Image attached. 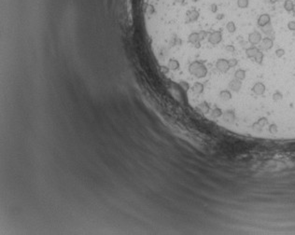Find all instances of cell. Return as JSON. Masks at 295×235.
Segmentation results:
<instances>
[{"mask_svg":"<svg viewBox=\"0 0 295 235\" xmlns=\"http://www.w3.org/2000/svg\"><path fill=\"white\" fill-rule=\"evenodd\" d=\"M237 6L240 9H246L249 6V0H237Z\"/></svg>","mask_w":295,"mask_h":235,"instance_id":"2e32d148","label":"cell"},{"mask_svg":"<svg viewBox=\"0 0 295 235\" xmlns=\"http://www.w3.org/2000/svg\"><path fill=\"white\" fill-rule=\"evenodd\" d=\"M219 97L222 101H225V102H226V101L231 100L232 97H233V96H232V93H231L230 91H228V90H222V91H220V92H219Z\"/></svg>","mask_w":295,"mask_h":235,"instance_id":"9c48e42d","label":"cell"},{"mask_svg":"<svg viewBox=\"0 0 295 235\" xmlns=\"http://www.w3.org/2000/svg\"><path fill=\"white\" fill-rule=\"evenodd\" d=\"M265 90H266L265 85L262 82H257L253 85V87H252V92H253L255 94L258 95V96L262 95L263 93L265 92Z\"/></svg>","mask_w":295,"mask_h":235,"instance_id":"277c9868","label":"cell"},{"mask_svg":"<svg viewBox=\"0 0 295 235\" xmlns=\"http://www.w3.org/2000/svg\"><path fill=\"white\" fill-rule=\"evenodd\" d=\"M261 42H262V48L263 50H266L272 49L273 46H274V40L269 38H267V36L264 38H262Z\"/></svg>","mask_w":295,"mask_h":235,"instance_id":"52a82bcc","label":"cell"},{"mask_svg":"<svg viewBox=\"0 0 295 235\" xmlns=\"http://www.w3.org/2000/svg\"><path fill=\"white\" fill-rule=\"evenodd\" d=\"M284 8H285L287 11H292V9L294 8V4L291 0H286L285 3H284Z\"/></svg>","mask_w":295,"mask_h":235,"instance_id":"5bb4252c","label":"cell"},{"mask_svg":"<svg viewBox=\"0 0 295 235\" xmlns=\"http://www.w3.org/2000/svg\"><path fill=\"white\" fill-rule=\"evenodd\" d=\"M221 39H222V34H221V31H212L210 32L207 35V41L209 44L211 45H218L220 43Z\"/></svg>","mask_w":295,"mask_h":235,"instance_id":"6da1fadb","label":"cell"},{"mask_svg":"<svg viewBox=\"0 0 295 235\" xmlns=\"http://www.w3.org/2000/svg\"><path fill=\"white\" fill-rule=\"evenodd\" d=\"M262 39V35L260 32H258V31H254V32H252L249 35V42L252 46H255L257 44L261 43Z\"/></svg>","mask_w":295,"mask_h":235,"instance_id":"3957f363","label":"cell"},{"mask_svg":"<svg viewBox=\"0 0 295 235\" xmlns=\"http://www.w3.org/2000/svg\"><path fill=\"white\" fill-rule=\"evenodd\" d=\"M234 50L235 49H234V47L233 45H227L225 47V50L227 52H229V53H233V52L234 51Z\"/></svg>","mask_w":295,"mask_h":235,"instance_id":"d6986e66","label":"cell"},{"mask_svg":"<svg viewBox=\"0 0 295 235\" xmlns=\"http://www.w3.org/2000/svg\"><path fill=\"white\" fill-rule=\"evenodd\" d=\"M288 28H289V30H291V31H295V22L294 21L289 22L288 23Z\"/></svg>","mask_w":295,"mask_h":235,"instance_id":"ffe728a7","label":"cell"},{"mask_svg":"<svg viewBox=\"0 0 295 235\" xmlns=\"http://www.w3.org/2000/svg\"><path fill=\"white\" fill-rule=\"evenodd\" d=\"M276 55L277 58H282V57L285 55V50L284 49H277L276 50Z\"/></svg>","mask_w":295,"mask_h":235,"instance_id":"ac0fdd59","label":"cell"},{"mask_svg":"<svg viewBox=\"0 0 295 235\" xmlns=\"http://www.w3.org/2000/svg\"><path fill=\"white\" fill-rule=\"evenodd\" d=\"M271 21V18L268 14H262L261 16L258 19V25L260 27H262V26L266 25L267 23H269Z\"/></svg>","mask_w":295,"mask_h":235,"instance_id":"ba28073f","label":"cell"},{"mask_svg":"<svg viewBox=\"0 0 295 235\" xmlns=\"http://www.w3.org/2000/svg\"><path fill=\"white\" fill-rule=\"evenodd\" d=\"M260 50L255 46H251L249 48H247L246 50V54L247 56V58H254V56L257 54V52Z\"/></svg>","mask_w":295,"mask_h":235,"instance_id":"30bf717a","label":"cell"},{"mask_svg":"<svg viewBox=\"0 0 295 235\" xmlns=\"http://www.w3.org/2000/svg\"><path fill=\"white\" fill-rule=\"evenodd\" d=\"M255 62H257V64H259V65H262V61H263V52L259 50L257 52V54L254 56V58Z\"/></svg>","mask_w":295,"mask_h":235,"instance_id":"4fadbf2b","label":"cell"},{"mask_svg":"<svg viewBox=\"0 0 295 235\" xmlns=\"http://www.w3.org/2000/svg\"><path fill=\"white\" fill-rule=\"evenodd\" d=\"M292 11L294 12V15H295V6H294V8H293V9H292Z\"/></svg>","mask_w":295,"mask_h":235,"instance_id":"7402d4cb","label":"cell"},{"mask_svg":"<svg viewBox=\"0 0 295 235\" xmlns=\"http://www.w3.org/2000/svg\"><path fill=\"white\" fill-rule=\"evenodd\" d=\"M229 89L231 91H233V92H238L240 90H241V88H242V82L238 80H236V78H234V80H231L229 82Z\"/></svg>","mask_w":295,"mask_h":235,"instance_id":"5b68a950","label":"cell"},{"mask_svg":"<svg viewBox=\"0 0 295 235\" xmlns=\"http://www.w3.org/2000/svg\"><path fill=\"white\" fill-rule=\"evenodd\" d=\"M278 1V0H270V2L271 3H276V2H277Z\"/></svg>","mask_w":295,"mask_h":235,"instance_id":"44dd1931","label":"cell"},{"mask_svg":"<svg viewBox=\"0 0 295 235\" xmlns=\"http://www.w3.org/2000/svg\"><path fill=\"white\" fill-rule=\"evenodd\" d=\"M226 29H227V31L229 33H234V31L236 30L235 23H233V22H229L227 24H226Z\"/></svg>","mask_w":295,"mask_h":235,"instance_id":"9a60e30c","label":"cell"},{"mask_svg":"<svg viewBox=\"0 0 295 235\" xmlns=\"http://www.w3.org/2000/svg\"><path fill=\"white\" fill-rule=\"evenodd\" d=\"M228 61V64H229V66H230V68H234V67H235L236 65H238V61L234 59V58H232L230 60H227Z\"/></svg>","mask_w":295,"mask_h":235,"instance_id":"e0dca14e","label":"cell"},{"mask_svg":"<svg viewBox=\"0 0 295 235\" xmlns=\"http://www.w3.org/2000/svg\"><path fill=\"white\" fill-rule=\"evenodd\" d=\"M192 92L194 93V94L200 95V94H202V93L204 92L205 86H204L203 83H201V82H195L192 86Z\"/></svg>","mask_w":295,"mask_h":235,"instance_id":"8992f818","label":"cell"},{"mask_svg":"<svg viewBox=\"0 0 295 235\" xmlns=\"http://www.w3.org/2000/svg\"><path fill=\"white\" fill-rule=\"evenodd\" d=\"M246 74H247V73H246L245 70L238 69L237 71L234 73V78H236V80L242 81V80H244L245 78H246Z\"/></svg>","mask_w":295,"mask_h":235,"instance_id":"8fae6325","label":"cell"},{"mask_svg":"<svg viewBox=\"0 0 295 235\" xmlns=\"http://www.w3.org/2000/svg\"><path fill=\"white\" fill-rule=\"evenodd\" d=\"M215 66H216V68H217V70L219 71L220 73H226V72H228V70L230 69L228 61L226 59H223V58L218 59L217 62H216V64H215Z\"/></svg>","mask_w":295,"mask_h":235,"instance_id":"7a4b0ae2","label":"cell"},{"mask_svg":"<svg viewBox=\"0 0 295 235\" xmlns=\"http://www.w3.org/2000/svg\"><path fill=\"white\" fill-rule=\"evenodd\" d=\"M262 28V32L263 33V34H264V35H268V34H270L271 32H272V31H274V28H273V25L269 23H267L266 25H264V26H262V27H261Z\"/></svg>","mask_w":295,"mask_h":235,"instance_id":"7c38bea8","label":"cell"}]
</instances>
